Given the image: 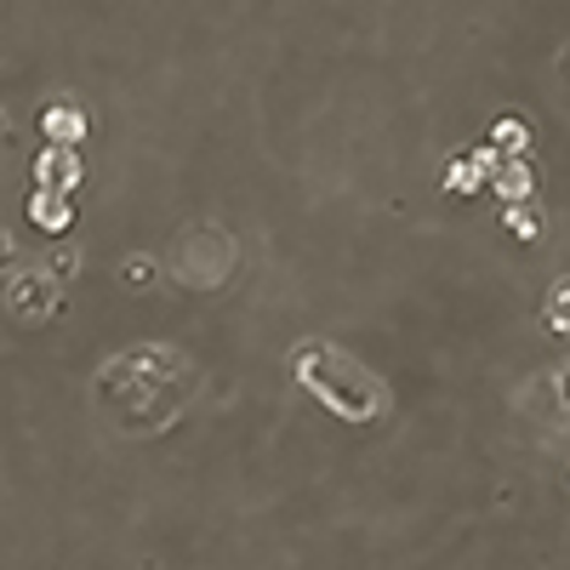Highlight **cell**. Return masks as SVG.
I'll use <instances>...</instances> for the list:
<instances>
[{
  "instance_id": "cell-1",
  "label": "cell",
  "mask_w": 570,
  "mask_h": 570,
  "mask_svg": "<svg viewBox=\"0 0 570 570\" xmlns=\"http://www.w3.org/2000/svg\"><path fill=\"white\" fill-rule=\"evenodd\" d=\"M291 365L303 372V383L325 399V406H331V411H343V417H372V411L383 406L377 383L365 377L354 359H337L331 348H309V354H297Z\"/></svg>"
},
{
  "instance_id": "cell-2",
  "label": "cell",
  "mask_w": 570,
  "mask_h": 570,
  "mask_svg": "<svg viewBox=\"0 0 570 570\" xmlns=\"http://www.w3.org/2000/svg\"><path fill=\"white\" fill-rule=\"evenodd\" d=\"M7 291H12V314H18L23 325L57 314V286H52V275H12Z\"/></svg>"
},
{
  "instance_id": "cell-3",
  "label": "cell",
  "mask_w": 570,
  "mask_h": 570,
  "mask_svg": "<svg viewBox=\"0 0 570 570\" xmlns=\"http://www.w3.org/2000/svg\"><path fill=\"white\" fill-rule=\"evenodd\" d=\"M75 178H80V160H75L69 149H52V154L35 165V183H41V189H63V194H69Z\"/></svg>"
},
{
  "instance_id": "cell-4",
  "label": "cell",
  "mask_w": 570,
  "mask_h": 570,
  "mask_svg": "<svg viewBox=\"0 0 570 570\" xmlns=\"http://www.w3.org/2000/svg\"><path fill=\"white\" fill-rule=\"evenodd\" d=\"M69 217H75V200L63 194V189H41V194H35V223H41V228H63Z\"/></svg>"
},
{
  "instance_id": "cell-5",
  "label": "cell",
  "mask_w": 570,
  "mask_h": 570,
  "mask_svg": "<svg viewBox=\"0 0 570 570\" xmlns=\"http://www.w3.org/2000/svg\"><path fill=\"white\" fill-rule=\"evenodd\" d=\"M46 131H52V143H75L80 131H86V120H80L75 104H52L46 109Z\"/></svg>"
},
{
  "instance_id": "cell-6",
  "label": "cell",
  "mask_w": 570,
  "mask_h": 570,
  "mask_svg": "<svg viewBox=\"0 0 570 570\" xmlns=\"http://www.w3.org/2000/svg\"><path fill=\"white\" fill-rule=\"evenodd\" d=\"M548 325H553V331H570V280H559L553 297H548Z\"/></svg>"
},
{
  "instance_id": "cell-7",
  "label": "cell",
  "mask_w": 570,
  "mask_h": 570,
  "mask_svg": "<svg viewBox=\"0 0 570 570\" xmlns=\"http://www.w3.org/2000/svg\"><path fill=\"white\" fill-rule=\"evenodd\" d=\"M149 280H154V262H149V257H131V262H126V286L143 291Z\"/></svg>"
},
{
  "instance_id": "cell-8",
  "label": "cell",
  "mask_w": 570,
  "mask_h": 570,
  "mask_svg": "<svg viewBox=\"0 0 570 570\" xmlns=\"http://www.w3.org/2000/svg\"><path fill=\"white\" fill-rule=\"evenodd\" d=\"M508 228H514V234H525V240H530V234L542 228V217H536L530 206H525V212H519V206H508Z\"/></svg>"
},
{
  "instance_id": "cell-9",
  "label": "cell",
  "mask_w": 570,
  "mask_h": 570,
  "mask_svg": "<svg viewBox=\"0 0 570 570\" xmlns=\"http://www.w3.org/2000/svg\"><path fill=\"white\" fill-rule=\"evenodd\" d=\"M75 268H80V251H75V246H57V251H52V275H75Z\"/></svg>"
},
{
  "instance_id": "cell-10",
  "label": "cell",
  "mask_w": 570,
  "mask_h": 570,
  "mask_svg": "<svg viewBox=\"0 0 570 570\" xmlns=\"http://www.w3.org/2000/svg\"><path fill=\"white\" fill-rule=\"evenodd\" d=\"M559 406H564V417H570V365L559 372Z\"/></svg>"
}]
</instances>
